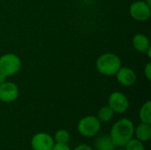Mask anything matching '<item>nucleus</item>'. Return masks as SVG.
Here are the masks:
<instances>
[{
  "mask_svg": "<svg viewBox=\"0 0 151 150\" xmlns=\"http://www.w3.org/2000/svg\"><path fill=\"white\" fill-rule=\"evenodd\" d=\"M134 132V126L133 121L128 118H121L112 126L110 137L116 148H124L133 138Z\"/></svg>",
  "mask_w": 151,
  "mask_h": 150,
  "instance_id": "f257e3e1",
  "label": "nucleus"
},
{
  "mask_svg": "<svg viewBox=\"0 0 151 150\" xmlns=\"http://www.w3.org/2000/svg\"><path fill=\"white\" fill-rule=\"evenodd\" d=\"M96 69L104 76H113L121 67L120 57L114 53H104L96 60Z\"/></svg>",
  "mask_w": 151,
  "mask_h": 150,
  "instance_id": "f03ea898",
  "label": "nucleus"
},
{
  "mask_svg": "<svg viewBox=\"0 0 151 150\" xmlns=\"http://www.w3.org/2000/svg\"><path fill=\"white\" fill-rule=\"evenodd\" d=\"M21 68V60L13 53H7L0 57V72L6 77L17 74Z\"/></svg>",
  "mask_w": 151,
  "mask_h": 150,
  "instance_id": "7ed1b4c3",
  "label": "nucleus"
},
{
  "mask_svg": "<svg viewBox=\"0 0 151 150\" xmlns=\"http://www.w3.org/2000/svg\"><path fill=\"white\" fill-rule=\"evenodd\" d=\"M101 129V122L95 116H86L82 118L78 125L79 133L84 137H94Z\"/></svg>",
  "mask_w": 151,
  "mask_h": 150,
  "instance_id": "20e7f679",
  "label": "nucleus"
},
{
  "mask_svg": "<svg viewBox=\"0 0 151 150\" xmlns=\"http://www.w3.org/2000/svg\"><path fill=\"white\" fill-rule=\"evenodd\" d=\"M131 17L137 21H146L151 16V7L145 1H135L129 8Z\"/></svg>",
  "mask_w": 151,
  "mask_h": 150,
  "instance_id": "39448f33",
  "label": "nucleus"
},
{
  "mask_svg": "<svg viewBox=\"0 0 151 150\" xmlns=\"http://www.w3.org/2000/svg\"><path fill=\"white\" fill-rule=\"evenodd\" d=\"M108 105L111 108L114 113L122 114L129 108V100L121 92H113L108 99Z\"/></svg>",
  "mask_w": 151,
  "mask_h": 150,
  "instance_id": "423d86ee",
  "label": "nucleus"
},
{
  "mask_svg": "<svg viewBox=\"0 0 151 150\" xmlns=\"http://www.w3.org/2000/svg\"><path fill=\"white\" fill-rule=\"evenodd\" d=\"M19 95V87L11 81H5L0 84V101L10 103L18 99Z\"/></svg>",
  "mask_w": 151,
  "mask_h": 150,
  "instance_id": "0eeeda50",
  "label": "nucleus"
},
{
  "mask_svg": "<svg viewBox=\"0 0 151 150\" xmlns=\"http://www.w3.org/2000/svg\"><path fill=\"white\" fill-rule=\"evenodd\" d=\"M54 144V139L46 133H38L31 139L33 150H51Z\"/></svg>",
  "mask_w": 151,
  "mask_h": 150,
  "instance_id": "6e6552de",
  "label": "nucleus"
},
{
  "mask_svg": "<svg viewBox=\"0 0 151 150\" xmlns=\"http://www.w3.org/2000/svg\"><path fill=\"white\" fill-rule=\"evenodd\" d=\"M117 80L124 87H131L136 82V73L129 67H120L115 74Z\"/></svg>",
  "mask_w": 151,
  "mask_h": 150,
  "instance_id": "1a4fd4ad",
  "label": "nucleus"
},
{
  "mask_svg": "<svg viewBox=\"0 0 151 150\" xmlns=\"http://www.w3.org/2000/svg\"><path fill=\"white\" fill-rule=\"evenodd\" d=\"M133 46L134 50L140 53H146V51L151 48L150 39L144 34H136L134 36Z\"/></svg>",
  "mask_w": 151,
  "mask_h": 150,
  "instance_id": "9d476101",
  "label": "nucleus"
},
{
  "mask_svg": "<svg viewBox=\"0 0 151 150\" xmlns=\"http://www.w3.org/2000/svg\"><path fill=\"white\" fill-rule=\"evenodd\" d=\"M134 135H135V138L142 142L149 141L151 138V124L142 122L136 128H134Z\"/></svg>",
  "mask_w": 151,
  "mask_h": 150,
  "instance_id": "9b49d317",
  "label": "nucleus"
},
{
  "mask_svg": "<svg viewBox=\"0 0 151 150\" xmlns=\"http://www.w3.org/2000/svg\"><path fill=\"white\" fill-rule=\"evenodd\" d=\"M95 147L96 150H115V145L110 135H102L96 139Z\"/></svg>",
  "mask_w": 151,
  "mask_h": 150,
  "instance_id": "f8f14e48",
  "label": "nucleus"
},
{
  "mask_svg": "<svg viewBox=\"0 0 151 150\" xmlns=\"http://www.w3.org/2000/svg\"><path fill=\"white\" fill-rule=\"evenodd\" d=\"M114 117V111L109 105L102 107L97 113V118L101 123H107L111 121Z\"/></svg>",
  "mask_w": 151,
  "mask_h": 150,
  "instance_id": "ddd939ff",
  "label": "nucleus"
},
{
  "mask_svg": "<svg viewBox=\"0 0 151 150\" xmlns=\"http://www.w3.org/2000/svg\"><path fill=\"white\" fill-rule=\"evenodd\" d=\"M139 118L142 123L151 124V102H146L140 109Z\"/></svg>",
  "mask_w": 151,
  "mask_h": 150,
  "instance_id": "4468645a",
  "label": "nucleus"
},
{
  "mask_svg": "<svg viewBox=\"0 0 151 150\" xmlns=\"http://www.w3.org/2000/svg\"><path fill=\"white\" fill-rule=\"evenodd\" d=\"M54 141L55 143H60V144H68L70 141V134L67 130L65 129H59L56 132L54 136Z\"/></svg>",
  "mask_w": 151,
  "mask_h": 150,
  "instance_id": "2eb2a0df",
  "label": "nucleus"
},
{
  "mask_svg": "<svg viewBox=\"0 0 151 150\" xmlns=\"http://www.w3.org/2000/svg\"><path fill=\"white\" fill-rule=\"evenodd\" d=\"M126 150H145V147L142 141L138 139H131L124 147Z\"/></svg>",
  "mask_w": 151,
  "mask_h": 150,
  "instance_id": "dca6fc26",
  "label": "nucleus"
},
{
  "mask_svg": "<svg viewBox=\"0 0 151 150\" xmlns=\"http://www.w3.org/2000/svg\"><path fill=\"white\" fill-rule=\"evenodd\" d=\"M51 150H71L67 144H60V143H55Z\"/></svg>",
  "mask_w": 151,
  "mask_h": 150,
  "instance_id": "f3484780",
  "label": "nucleus"
},
{
  "mask_svg": "<svg viewBox=\"0 0 151 150\" xmlns=\"http://www.w3.org/2000/svg\"><path fill=\"white\" fill-rule=\"evenodd\" d=\"M144 74H145V77H146L149 80H151V63L150 62H149V63L146 65V66L144 67Z\"/></svg>",
  "mask_w": 151,
  "mask_h": 150,
  "instance_id": "a211bd4d",
  "label": "nucleus"
},
{
  "mask_svg": "<svg viewBox=\"0 0 151 150\" xmlns=\"http://www.w3.org/2000/svg\"><path fill=\"white\" fill-rule=\"evenodd\" d=\"M73 150H93V149L89 145L83 143V144H80V145L76 146Z\"/></svg>",
  "mask_w": 151,
  "mask_h": 150,
  "instance_id": "6ab92c4d",
  "label": "nucleus"
},
{
  "mask_svg": "<svg viewBox=\"0 0 151 150\" xmlns=\"http://www.w3.org/2000/svg\"><path fill=\"white\" fill-rule=\"evenodd\" d=\"M6 79H7V77L4 74H3L2 72H0V84L5 82L6 81Z\"/></svg>",
  "mask_w": 151,
  "mask_h": 150,
  "instance_id": "aec40b11",
  "label": "nucleus"
},
{
  "mask_svg": "<svg viewBox=\"0 0 151 150\" xmlns=\"http://www.w3.org/2000/svg\"><path fill=\"white\" fill-rule=\"evenodd\" d=\"M145 2L147 3V4H149V5L151 7V0H146Z\"/></svg>",
  "mask_w": 151,
  "mask_h": 150,
  "instance_id": "412c9836",
  "label": "nucleus"
},
{
  "mask_svg": "<svg viewBox=\"0 0 151 150\" xmlns=\"http://www.w3.org/2000/svg\"><path fill=\"white\" fill-rule=\"evenodd\" d=\"M117 150H126V149L125 148H120V149H119Z\"/></svg>",
  "mask_w": 151,
  "mask_h": 150,
  "instance_id": "4be33fe9",
  "label": "nucleus"
}]
</instances>
